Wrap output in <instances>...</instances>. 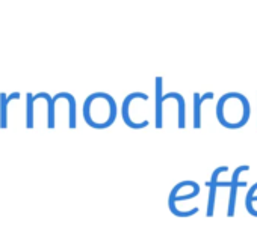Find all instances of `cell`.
<instances>
[{
  "mask_svg": "<svg viewBox=\"0 0 257 232\" xmlns=\"http://www.w3.org/2000/svg\"><path fill=\"white\" fill-rule=\"evenodd\" d=\"M144 100L147 101L149 100V95L144 94V92H132V94H128L124 100H122V106H121V116H122V121L124 124L128 127V128H134V130H141V128H146L149 127V121H141V122H137L131 118V113H128V107H131L132 101L134 100Z\"/></svg>",
  "mask_w": 257,
  "mask_h": 232,
  "instance_id": "6da1fadb",
  "label": "cell"
},
{
  "mask_svg": "<svg viewBox=\"0 0 257 232\" xmlns=\"http://www.w3.org/2000/svg\"><path fill=\"white\" fill-rule=\"evenodd\" d=\"M249 170L248 164L239 166L234 172H233V178H231V187H230V198H228V208H227V217H233L234 216V208H236V196H237V188L240 187H246V181H237L239 175L242 172Z\"/></svg>",
  "mask_w": 257,
  "mask_h": 232,
  "instance_id": "7a4b0ae2",
  "label": "cell"
},
{
  "mask_svg": "<svg viewBox=\"0 0 257 232\" xmlns=\"http://www.w3.org/2000/svg\"><path fill=\"white\" fill-rule=\"evenodd\" d=\"M162 77H156L155 78V95H156V113H155V118H156V128H162L164 127V102H162Z\"/></svg>",
  "mask_w": 257,
  "mask_h": 232,
  "instance_id": "3957f363",
  "label": "cell"
},
{
  "mask_svg": "<svg viewBox=\"0 0 257 232\" xmlns=\"http://www.w3.org/2000/svg\"><path fill=\"white\" fill-rule=\"evenodd\" d=\"M20 96V92H13L11 95H7L5 92L0 94V128H8V104Z\"/></svg>",
  "mask_w": 257,
  "mask_h": 232,
  "instance_id": "277c9868",
  "label": "cell"
},
{
  "mask_svg": "<svg viewBox=\"0 0 257 232\" xmlns=\"http://www.w3.org/2000/svg\"><path fill=\"white\" fill-rule=\"evenodd\" d=\"M215 96L213 92H206L204 95L194 94V128H201V106L204 101L212 100Z\"/></svg>",
  "mask_w": 257,
  "mask_h": 232,
  "instance_id": "5b68a950",
  "label": "cell"
},
{
  "mask_svg": "<svg viewBox=\"0 0 257 232\" xmlns=\"http://www.w3.org/2000/svg\"><path fill=\"white\" fill-rule=\"evenodd\" d=\"M61 98H65L68 101V106H70V108H68V127L76 128V100L70 92H59L53 96V101L56 102Z\"/></svg>",
  "mask_w": 257,
  "mask_h": 232,
  "instance_id": "8992f818",
  "label": "cell"
},
{
  "mask_svg": "<svg viewBox=\"0 0 257 232\" xmlns=\"http://www.w3.org/2000/svg\"><path fill=\"white\" fill-rule=\"evenodd\" d=\"M35 101L40 100V98H44L47 101V127L49 128H55V121H56V114H55V101H53V96H50L47 92H40L37 94L35 96Z\"/></svg>",
  "mask_w": 257,
  "mask_h": 232,
  "instance_id": "52a82bcc",
  "label": "cell"
},
{
  "mask_svg": "<svg viewBox=\"0 0 257 232\" xmlns=\"http://www.w3.org/2000/svg\"><path fill=\"white\" fill-rule=\"evenodd\" d=\"M200 194V186L198 184H195L194 186V188H192V192L191 193H188V194H183V196H173V194H170L168 196V208H170V211L174 214V216H177V210H176V202H180V200H189V199H192V198H197Z\"/></svg>",
  "mask_w": 257,
  "mask_h": 232,
  "instance_id": "ba28073f",
  "label": "cell"
},
{
  "mask_svg": "<svg viewBox=\"0 0 257 232\" xmlns=\"http://www.w3.org/2000/svg\"><path fill=\"white\" fill-rule=\"evenodd\" d=\"M206 187L209 188V199H207L206 217H213V214H215V199H216V190H218V187L215 184H212L210 181H206Z\"/></svg>",
  "mask_w": 257,
  "mask_h": 232,
  "instance_id": "9c48e42d",
  "label": "cell"
},
{
  "mask_svg": "<svg viewBox=\"0 0 257 232\" xmlns=\"http://www.w3.org/2000/svg\"><path fill=\"white\" fill-rule=\"evenodd\" d=\"M28 98H26V127L31 130V128H34V104H35V95H32L31 92L26 95Z\"/></svg>",
  "mask_w": 257,
  "mask_h": 232,
  "instance_id": "30bf717a",
  "label": "cell"
}]
</instances>
